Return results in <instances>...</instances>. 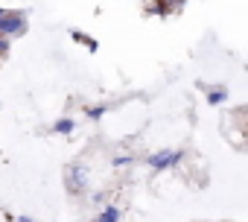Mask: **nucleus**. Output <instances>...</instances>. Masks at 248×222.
Segmentation results:
<instances>
[{
  "instance_id": "obj_5",
  "label": "nucleus",
  "mask_w": 248,
  "mask_h": 222,
  "mask_svg": "<svg viewBox=\"0 0 248 222\" xmlns=\"http://www.w3.org/2000/svg\"><path fill=\"white\" fill-rule=\"evenodd\" d=\"M73 132H76V120L70 117H59L53 123V135H73Z\"/></svg>"
},
{
  "instance_id": "obj_2",
  "label": "nucleus",
  "mask_w": 248,
  "mask_h": 222,
  "mask_svg": "<svg viewBox=\"0 0 248 222\" xmlns=\"http://www.w3.org/2000/svg\"><path fill=\"white\" fill-rule=\"evenodd\" d=\"M184 161V152L181 149H158L146 158V167L155 170V173H164V170H172Z\"/></svg>"
},
{
  "instance_id": "obj_3",
  "label": "nucleus",
  "mask_w": 248,
  "mask_h": 222,
  "mask_svg": "<svg viewBox=\"0 0 248 222\" xmlns=\"http://www.w3.org/2000/svg\"><path fill=\"white\" fill-rule=\"evenodd\" d=\"M64 181H67V190H70L73 196L85 193V190H88V173H85V167H82V164H73V167H67V175H64Z\"/></svg>"
},
{
  "instance_id": "obj_4",
  "label": "nucleus",
  "mask_w": 248,
  "mask_h": 222,
  "mask_svg": "<svg viewBox=\"0 0 248 222\" xmlns=\"http://www.w3.org/2000/svg\"><path fill=\"white\" fill-rule=\"evenodd\" d=\"M93 222H120V207H117V205H105V207L93 216Z\"/></svg>"
},
{
  "instance_id": "obj_8",
  "label": "nucleus",
  "mask_w": 248,
  "mask_h": 222,
  "mask_svg": "<svg viewBox=\"0 0 248 222\" xmlns=\"http://www.w3.org/2000/svg\"><path fill=\"white\" fill-rule=\"evenodd\" d=\"M149 12H155L158 18H167V15H172V9H170V3H167V0H155V3L149 6Z\"/></svg>"
},
{
  "instance_id": "obj_12",
  "label": "nucleus",
  "mask_w": 248,
  "mask_h": 222,
  "mask_svg": "<svg viewBox=\"0 0 248 222\" xmlns=\"http://www.w3.org/2000/svg\"><path fill=\"white\" fill-rule=\"evenodd\" d=\"M167 3H170V9H172V12H178V9L187 3V0H167Z\"/></svg>"
},
{
  "instance_id": "obj_9",
  "label": "nucleus",
  "mask_w": 248,
  "mask_h": 222,
  "mask_svg": "<svg viewBox=\"0 0 248 222\" xmlns=\"http://www.w3.org/2000/svg\"><path fill=\"white\" fill-rule=\"evenodd\" d=\"M105 111H108V105H91L85 114H88V120H102V117H105Z\"/></svg>"
},
{
  "instance_id": "obj_7",
  "label": "nucleus",
  "mask_w": 248,
  "mask_h": 222,
  "mask_svg": "<svg viewBox=\"0 0 248 222\" xmlns=\"http://www.w3.org/2000/svg\"><path fill=\"white\" fill-rule=\"evenodd\" d=\"M207 102H210V105H222V102H228V88H222V85L207 88Z\"/></svg>"
},
{
  "instance_id": "obj_1",
  "label": "nucleus",
  "mask_w": 248,
  "mask_h": 222,
  "mask_svg": "<svg viewBox=\"0 0 248 222\" xmlns=\"http://www.w3.org/2000/svg\"><path fill=\"white\" fill-rule=\"evenodd\" d=\"M27 30H30V21L24 9H3V15H0V35H6L12 41V38H21Z\"/></svg>"
},
{
  "instance_id": "obj_10",
  "label": "nucleus",
  "mask_w": 248,
  "mask_h": 222,
  "mask_svg": "<svg viewBox=\"0 0 248 222\" xmlns=\"http://www.w3.org/2000/svg\"><path fill=\"white\" fill-rule=\"evenodd\" d=\"M9 47H12V41H9L6 35H0V59H3V56H9Z\"/></svg>"
},
{
  "instance_id": "obj_13",
  "label": "nucleus",
  "mask_w": 248,
  "mask_h": 222,
  "mask_svg": "<svg viewBox=\"0 0 248 222\" xmlns=\"http://www.w3.org/2000/svg\"><path fill=\"white\" fill-rule=\"evenodd\" d=\"M18 222H35L32 216H18Z\"/></svg>"
},
{
  "instance_id": "obj_11",
  "label": "nucleus",
  "mask_w": 248,
  "mask_h": 222,
  "mask_svg": "<svg viewBox=\"0 0 248 222\" xmlns=\"http://www.w3.org/2000/svg\"><path fill=\"white\" fill-rule=\"evenodd\" d=\"M132 161H135L132 155H117V158H114V167H126V164H132Z\"/></svg>"
},
{
  "instance_id": "obj_6",
  "label": "nucleus",
  "mask_w": 248,
  "mask_h": 222,
  "mask_svg": "<svg viewBox=\"0 0 248 222\" xmlns=\"http://www.w3.org/2000/svg\"><path fill=\"white\" fill-rule=\"evenodd\" d=\"M70 38L76 41V44H82V47H88L91 53H96V41L88 35V32H82V30H70Z\"/></svg>"
}]
</instances>
